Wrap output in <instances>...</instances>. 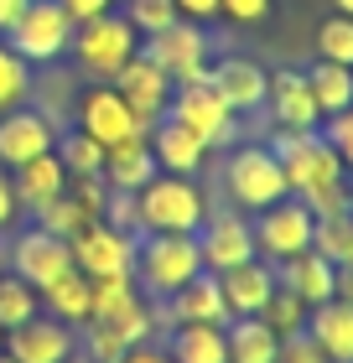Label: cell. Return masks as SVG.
Wrapping results in <instances>:
<instances>
[{"mask_svg":"<svg viewBox=\"0 0 353 363\" xmlns=\"http://www.w3.org/2000/svg\"><path fill=\"white\" fill-rule=\"evenodd\" d=\"M208 218V192L197 177H151L136 192V228L141 234H197Z\"/></svg>","mask_w":353,"mask_h":363,"instance_id":"6da1fadb","label":"cell"},{"mask_svg":"<svg viewBox=\"0 0 353 363\" xmlns=\"http://www.w3.org/2000/svg\"><path fill=\"white\" fill-rule=\"evenodd\" d=\"M271 151L281 156V172H286L291 197H312V192L332 187V182H348L343 156L332 151V140L317 135V130H276Z\"/></svg>","mask_w":353,"mask_h":363,"instance_id":"7a4b0ae2","label":"cell"},{"mask_svg":"<svg viewBox=\"0 0 353 363\" xmlns=\"http://www.w3.org/2000/svg\"><path fill=\"white\" fill-rule=\"evenodd\" d=\"M203 270V250H197V234H146L136 244V275L151 296H172L177 286H188V280Z\"/></svg>","mask_w":353,"mask_h":363,"instance_id":"3957f363","label":"cell"},{"mask_svg":"<svg viewBox=\"0 0 353 363\" xmlns=\"http://www.w3.org/2000/svg\"><path fill=\"white\" fill-rule=\"evenodd\" d=\"M136 52H141V31L130 26L120 11H104V16H94V21L73 26V57H78V68L89 78H99V84H109Z\"/></svg>","mask_w":353,"mask_h":363,"instance_id":"277c9868","label":"cell"},{"mask_svg":"<svg viewBox=\"0 0 353 363\" xmlns=\"http://www.w3.org/2000/svg\"><path fill=\"white\" fill-rule=\"evenodd\" d=\"M224 192L234 197V208L260 213V208L281 203L291 187H286L281 156L271 151V145H239V151L224 156Z\"/></svg>","mask_w":353,"mask_h":363,"instance_id":"5b68a950","label":"cell"},{"mask_svg":"<svg viewBox=\"0 0 353 363\" xmlns=\"http://www.w3.org/2000/svg\"><path fill=\"white\" fill-rule=\"evenodd\" d=\"M166 120H177L182 130H192L208 151H224V145L234 140V130H239L234 109L213 94L208 78H197V84H177L172 89V104H166Z\"/></svg>","mask_w":353,"mask_h":363,"instance_id":"8992f818","label":"cell"},{"mask_svg":"<svg viewBox=\"0 0 353 363\" xmlns=\"http://www.w3.org/2000/svg\"><path fill=\"white\" fill-rule=\"evenodd\" d=\"M249 228H255V250H260V259L281 265V259L312 250V228H317V218H312V208L301 203V197L286 192L281 203L260 208V218L249 223Z\"/></svg>","mask_w":353,"mask_h":363,"instance_id":"52a82bcc","label":"cell"},{"mask_svg":"<svg viewBox=\"0 0 353 363\" xmlns=\"http://www.w3.org/2000/svg\"><path fill=\"white\" fill-rule=\"evenodd\" d=\"M6 42L21 52L26 62H58L73 47V16L58 0H31L21 11V21L6 31Z\"/></svg>","mask_w":353,"mask_h":363,"instance_id":"ba28073f","label":"cell"},{"mask_svg":"<svg viewBox=\"0 0 353 363\" xmlns=\"http://www.w3.org/2000/svg\"><path fill=\"white\" fill-rule=\"evenodd\" d=\"M141 52L172 78V84H197L208 78V37L197 31V21H172L166 31L141 42Z\"/></svg>","mask_w":353,"mask_h":363,"instance_id":"9c48e42d","label":"cell"},{"mask_svg":"<svg viewBox=\"0 0 353 363\" xmlns=\"http://www.w3.org/2000/svg\"><path fill=\"white\" fill-rule=\"evenodd\" d=\"M68 244H73V270H83L89 280H99V275H130V270H136V239H130V228H114L109 218H94Z\"/></svg>","mask_w":353,"mask_h":363,"instance_id":"30bf717a","label":"cell"},{"mask_svg":"<svg viewBox=\"0 0 353 363\" xmlns=\"http://www.w3.org/2000/svg\"><path fill=\"white\" fill-rule=\"evenodd\" d=\"M6 259H11V275H21L26 286L42 296L58 275L73 270V244L58 239V234H47V228H26V234L6 250Z\"/></svg>","mask_w":353,"mask_h":363,"instance_id":"8fae6325","label":"cell"},{"mask_svg":"<svg viewBox=\"0 0 353 363\" xmlns=\"http://www.w3.org/2000/svg\"><path fill=\"white\" fill-rule=\"evenodd\" d=\"M58 120L47 109H31V104H16L0 114V167L16 172L21 161L31 156H47V151H58Z\"/></svg>","mask_w":353,"mask_h":363,"instance_id":"7c38bea8","label":"cell"},{"mask_svg":"<svg viewBox=\"0 0 353 363\" xmlns=\"http://www.w3.org/2000/svg\"><path fill=\"white\" fill-rule=\"evenodd\" d=\"M109 84H114V94H120L125 104H130V114H136V120H141L146 130L166 114V104H172V89H177L172 78H166V73L156 68V62L146 57V52H136L120 73L109 78Z\"/></svg>","mask_w":353,"mask_h":363,"instance_id":"4fadbf2b","label":"cell"},{"mask_svg":"<svg viewBox=\"0 0 353 363\" xmlns=\"http://www.w3.org/2000/svg\"><path fill=\"white\" fill-rule=\"evenodd\" d=\"M78 130L94 135L99 145H114V140H130V135H151L136 114H130V104L114 94V84L83 89V99H78Z\"/></svg>","mask_w":353,"mask_h":363,"instance_id":"5bb4252c","label":"cell"},{"mask_svg":"<svg viewBox=\"0 0 353 363\" xmlns=\"http://www.w3.org/2000/svg\"><path fill=\"white\" fill-rule=\"evenodd\" d=\"M6 353L16 363H68L78 353V337H73V327L68 322H58V317H26L21 327H11L6 333Z\"/></svg>","mask_w":353,"mask_h":363,"instance_id":"9a60e30c","label":"cell"},{"mask_svg":"<svg viewBox=\"0 0 353 363\" xmlns=\"http://www.w3.org/2000/svg\"><path fill=\"white\" fill-rule=\"evenodd\" d=\"M197 250H203V270L224 275L234 265H244V259H255V228L244 218H234V213H208L203 228H197Z\"/></svg>","mask_w":353,"mask_h":363,"instance_id":"2e32d148","label":"cell"},{"mask_svg":"<svg viewBox=\"0 0 353 363\" xmlns=\"http://www.w3.org/2000/svg\"><path fill=\"white\" fill-rule=\"evenodd\" d=\"M208 84L234 114H255V109H265L271 73L255 57H218V62H208Z\"/></svg>","mask_w":353,"mask_h":363,"instance_id":"e0dca14e","label":"cell"},{"mask_svg":"<svg viewBox=\"0 0 353 363\" xmlns=\"http://www.w3.org/2000/svg\"><path fill=\"white\" fill-rule=\"evenodd\" d=\"M265 109H271L276 130H317V125H322V109H317V99L307 89V73H296V68L271 73Z\"/></svg>","mask_w":353,"mask_h":363,"instance_id":"ac0fdd59","label":"cell"},{"mask_svg":"<svg viewBox=\"0 0 353 363\" xmlns=\"http://www.w3.org/2000/svg\"><path fill=\"white\" fill-rule=\"evenodd\" d=\"M166 317H172L177 327H188V322L224 327V322H229V301H224L218 275H213V270H197L188 286H177L172 296H166Z\"/></svg>","mask_w":353,"mask_h":363,"instance_id":"d6986e66","label":"cell"},{"mask_svg":"<svg viewBox=\"0 0 353 363\" xmlns=\"http://www.w3.org/2000/svg\"><path fill=\"white\" fill-rule=\"evenodd\" d=\"M151 156H156V172H172V177H197L208 167V145L192 135V130H182L177 120H161L151 125Z\"/></svg>","mask_w":353,"mask_h":363,"instance_id":"ffe728a7","label":"cell"},{"mask_svg":"<svg viewBox=\"0 0 353 363\" xmlns=\"http://www.w3.org/2000/svg\"><path fill=\"white\" fill-rule=\"evenodd\" d=\"M218 286H224V301H229V317H260L265 301L276 296V270L271 259H244V265H234L218 275Z\"/></svg>","mask_w":353,"mask_h":363,"instance_id":"44dd1931","label":"cell"},{"mask_svg":"<svg viewBox=\"0 0 353 363\" xmlns=\"http://www.w3.org/2000/svg\"><path fill=\"white\" fill-rule=\"evenodd\" d=\"M307 337L327 363H353V301H322L307 311Z\"/></svg>","mask_w":353,"mask_h":363,"instance_id":"7402d4cb","label":"cell"},{"mask_svg":"<svg viewBox=\"0 0 353 363\" xmlns=\"http://www.w3.org/2000/svg\"><path fill=\"white\" fill-rule=\"evenodd\" d=\"M11 187H16V203H21L26 213H37V208L53 203V197L68 192V167H63L58 151L31 156V161H21V167L11 172Z\"/></svg>","mask_w":353,"mask_h":363,"instance_id":"603a6c76","label":"cell"},{"mask_svg":"<svg viewBox=\"0 0 353 363\" xmlns=\"http://www.w3.org/2000/svg\"><path fill=\"white\" fill-rule=\"evenodd\" d=\"M281 286L286 291H296L307 306H322V301H332L338 296V265L332 259H322L317 250H301V255H291V259H281Z\"/></svg>","mask_w":353,"mask_h":363,"instance_id":"cb8c5ba5","label":"cell"},{"mask_svg":"<svg viewBox=\"0 0 353 363\" xmlns=\"http://www.w3.org/2000/svg\"><path fill=\"white\" fill-rule=\"evenodd\" d=\"M109 192H141L151 177H156V156H151V135H130V140H114L104 145V172Z\"/></svg>","mask_w":353,"mask_h":363,"instance_id":"d4e9b609","label":"cell"},{"mask_svg":"<svg viewBox=\"0 0 353 363\" xmlns=\"http://www.w3.org/2000/svg\"><path fill=\"white\" fill-rule=\"evenodd\" d=\"M224 342H229V363H276L281 353V337L265 317H229Z\"/></svg>","mask_w":353,"mask_h":363,"instance_id":"484cf974","label":"cell"},{"mask_svg":"<svg viewBox=\"0 0 353 363\" xmlns=\"http://www.w3.org/2000/svg\"><path fill=\"white\" fill-rule=\"evenodd\" d=\"M307 89H312V99H317V109H322V120L353 109V68H343V62L317 57L312 68H307Z\"/></svg>","mask_w":353,"mask_h":363,"instance_id":"4316f807","label":"cell"},{"mask_svg":"<svg viewBox=\"0 0 353 363\" xmlns=\"http://www.w3.org/2000/svg\"><path fill=\"white\" fill-rule=\"evenodd\" d=\"M172 363H229V342H224V327H208V322H188L172 333Z\"/></svg>","mask_w":353,"mask_h":363,"instance_id":"83f0119b","label":"cell"},{"mask_svg":"<svg viewBox=\"0 0 353 363\" xmlns=\"http://www.w3.org/2000/svg\"><path fill=\"white\" fill-rule=\"evenodd\" d=\"M42 301H47V311H53L58 322H68V327H83V322H89V275H83V270H68V275H58L53 286L42 291Z\"/></svg>","mask_w":353,"mask_h":363,"instance_id":"f1b7e54d","label":"cell"},{"mask_svg":"<svg viewBox=\"0 0 353 363\" xmlns=\"http://www.w3.org/2000/svg\"><path fill=\"white\" fill-rule=\"evenodd\" d=\"M136 296H141L136 275H99V280H89V322L120 317V311L136 301Z\"/></svg>","mask_w":353,"mask_h":363,"instance_id":"f546056e","label":"cell"},{"mask_svg":"<svg viewBox=\"0 0 353 363\" xmlns=\"http://www.w3.org/2000/svg\"><path fill=\"white\" fill-rule=\"evenodd\" d=\"M31 99V62L16 52L11 42H0V114Z\"/></svg>","mask_w":353,"mask_h":363,"instance_id":"4dcf8cb0","label":"cell"},{"mask_svg":"<svg viewBox=\"0 0 353 363\" xmlns=\"http://www.w3.org/2000/svg\"><path fill=\"white\" fill-rule=\"evenodd\" d=\"M307 311H312V306L301 301L296 291H286L281 280H276V296L265 301V311H260V317L276 327V337H296V333H307Z\"/></svg>","mask_w":353,"mask_h":363,"instance_id":"1f68e13d","label":"cell"},{"mask_svg":"<svg viewBox=\"0 0 353 363\" xmlns=\"http://www.w3.org/2000/svg\"><path fill=\"white\" fill-rule=\"evenodd\" d=\"M58 156H63V167H68V177H99L104 172V145L94 135H83V130L58 135Z\"/></svg>","mask_w":353,"mask_h":363,"instance_id":"d6a6232c","label":"cell"},{"mask_svg":"<svg viewBox=\"0 0 353 363\" xmlns=\"http://www.w3.org/2000/svg\"><path fill=\"white\" fill-rule=\"evenodd\" d=\"M26 317H37V291L26 286L21 275H11V270H0V327H21Z\"/></svg>","mask_w":353,"mask_h":363,"instance_id":"836d02e7","label":"cell"},{"mask_svg":"<svg viewBox=\"0 0 353 363\" xmlns=\"http://www.w3.org/2000/svg\"><path fill=\"white\" fill-rule=\"evenodd\" d=\"M312 250L332 259V265H343L348 250H353V213H332V218H317L312 228Z\"/></svg>","mask_w":353,"mask_h":363,"instance_id":"e575fe53","label":"cell"},{"mask_svg":"<svg viewBox=\"0 0 353 363\" xmlns=\"http://www.w3.org/2000/svg\"><path fill=\"white\" fill-rule=\"evenodd\" d=\"M31 218H37V228H47V234H58V239H73V234H83V228L94 223V218H89V213H83V208L73 203L68 192H63V197H53L47 208H37Z\"/></svg>","mask_w":353,"mask_h":363,"instance_id":"d590c367","label":"cell"},{"mask_svg":"<svg viewBox=\"0 0 353 363\" xmlns=\"http://www.w3.org/2000/svg\"><path fill=\"white\" fill-rule=\"evenodd\" d=\"M120 16L141 31V42H146V37H156V31H166L172 21H182V16H177V0H125V11H120Z\"/></svg>","mask_w":353,"mask_h":363,"instance_id":"8d00e7d4","label":"cell"},{"mask_svg":"<svg viewBox=\"0 0 353 363\" xmlns=\"http://www.w3.org/2000/svg\"><path fill=\"white\" fill-rule=\"evenodd\" d=\"M317 57L353 68V16H327V21L317 26Z\"/></svg>","mask_w":353,"mask_h":363,"instance_id":"74e56055","label":"cell"},{"mask_svg":"<svg viewBox=\"0 0 353 363\" xmlns=\"http://www.w3.org/2000/svg\"><path fill=\"white\" fill-rule=\"evenodd\" d=\"M151 322H156V311H151V301H141V296H136V301H130L120 317H109L104 327H114V333L136 348V342H151Z\"/></svg>","mask_w":353,"mask_h":363,"instance_id":"f35d334b","label":"cell"},{"mask_svg":"<svg viewBox=\"0 0 353 363\" xmlns=\"http://www.w3.org/2000/svg\"><path fill=\"white\" fill-rule=\"evenodd\" d=\"M68 197L89 218H109V182L104 177H68Z\"/></svg>","mask_w":353,"mask_h":363,"instance_id":"ab89813d","label":"cell"},{"mask_svg":"<svg viewBox=\"0 0 353 363\" xmlns=\"http://www.w3.org/2000/svg\"><path fill=\"white\" fill-rule=\"evenodd\" d=\"M301 203L312 208V218H332V213H353V192H348V182H332V187L301 197Z\"/></svg>","mask_w":353,"mask_h":363,"instance_id":"60d3db41","label":"cell"},{"mask_svg":"<svg viewBox=\"0 0 353 363\" xmlns=\"http://www.w3.org/2000/svg\"><path fill=\"white\" fill-rule=\"evenodd\" d=\"M130 348V342L114 333V327H104V322H89V363H114Z\"/></svg>","mask_w":353,"mask_h":363,"instance_id":"b9f144b4","label":"cell"},{"mask_svg":"<svg viewBox=\"0 0 353 363\" xmlns=\"http://www.w3.org/2000/svg\"><path fill=\"white\" fill-rule=\"evenodd\" d=\"M322 135L332 140V151H338V156H343V167L353 172V109H343V114H332Z\"/></svg>","mask_w":353,"mask_h":363,"instance_id":"7bdbcfd3","label":"cell"},{"mask_svg":"<svg viewBox=\"0 0 353 363\" xmlns=\"http://www.w3.org/2000/svg\"><path fill=\"white\" fill-rule=\"evenodd\" d=\"M218 16L249 26V21H265V16H271V0H218Z\"/></svg>","mask_w":353,"mask_h":363,"instance_id":"ee69618b","label":"cell"},{"mask_svg":"<svg viewBox=\"0 0 353 363\" xmlns=\"http://www.w3.org/2000/svg\"><path fill=\"white\" fill-rule=\"evenodd\" d=\"M276 363H327V358L312 348V337H307V333H296V337H281Z\"/></svg>","mask_w":353,"mask_h":363,"instance_id":"f6af8a7d","label":"cell"},{"mask_svg":"<svg viewBox=\"0 0 353 363\" xmlns=\"http://www.w3.org/2000/svg\"><path fill=\"white\" fill-rule=\"evenodd\" d=\"M21 218V203H16V187H11V172L0 167V234H6V228Z\"/></svg>","mask_w":353,"mask_h":363,"instance_id":"bcb514c9","label":"cell"},{"mask_svg":"<svg viewBox=\"0 0 353 363\" xmlns=\"http://www.w3.org/2000/svg\"><path fill=\"white\" fill-rule=\"evenodd\" d=\"M58 6L73 16V26H83V21H94V16L114 11V0H58Z\"/></svg>","mask_w":353,"mask_h":363,"instance_id":"7dc6e473","label":"cell"},{"mask_svg":"<svg viewBox=\"0 0 353 363\" xmlns=\"http://www.w3.org/2000/svg\"><path fill=\"white\" fill-rule=\"evenodd\" d=\"M177 16H182V21H213L218 0H177Z\"/></svg>","mask_w":353,"mask_h":363,"instance_id":"c3c4849f","label":"cell"},{"mask_svg":"<svg viewBox=\"0 0 353 363\" xmlns=\"http://www.w3.org/2000/svg\"><path fill=\"white\" fill-rule=\"evenodd\" d=\"M114 363H172V353H161V348H151V342H136V348H125Z\"/></svg>","mask_w":353,"mask_h":363,"instance_id":"681fc988","label":"cell"},{"mask_svg":"<svg viewBox=\"0 0 353 363\" xmlns=\"http://www.w3.org/2000/svg\"><path fill=\"white\" fill-rule=\"evenodd\" d=\"M31 6V0H0V37H6V31L21 21V11Z\"/></svg>","mask_w":353,"mask_h":363,"instance_id":"f907efd6","label":"cell"},{"mask_svg":"<svg viewBox=\"0 0 353 363\" xmlns=\"http://www.w3.org/2000/svg\"><path fill=\"white\" fill-rule=\"evenodd\" d=\"M332 6H338V16H353V0H332Z\"/></svg>","mask_w":353,"mask_h":363,"instance_id":"816d5d0a","label":"cell"},{"mask_svg":"<svg viewBox=\"0 0 353 363\" xmlns=\"http://www.w3.org/2000/svg\"><path fill=\"white\" fill-rule=\"evenodd\" d=\"M0 353H6V327H0Z\"/></svg>","mask_w":353,"mask_h":363,"instance_id":"f5cc1de1","label":"cell"},{"mask_svg":"<svg viewBox=\"0 0 353 363\" xmlns=\"http://www.w3.org/2000/svg\"><path fill=\"white\" fill-rule=\"evenodd\" d=\"M0 363H16V358H11V353H0Z\"/></svg>","mask_w":353,"mask_h":363,"instance_id":"db71d44e","label":"cell"},{"mask_svg":"<svg viewBox=\"0 0 353 363\" xmlns=\"http://www.w3.org/2000/svg\"><path fill=\"white\" fill-rule=\"evenodd\" d=\"M0 270H6V250H0Z\"/></svg>","mask_w":353,"mask_h":363,"instance_id":"11a10c76","label":"cell"},{"mask_svg":"<svg viewBox=\"0 0 353 363\" xmlns=\"http://www.w3.org/2000/svg\"><path fill=\"white\" fill-rule=\"evenodd\" d=\"M68 363H89V358H68Z\"/></svg>","mask_w":353,"mask_h":363,"instance_id":"9f6ffc18","label":"cell"},{"mask_svg":"<svg viewBox=\"0 0 353 363\" xmlns=\"http://www.w3.org/2000/svg\"><path fill=\"white\" fill-rule=\"evenodd\" d=\"M348 192H353V187H348Z\"/></svg>","mask_w":353,"mask_h":363,"instance_id":"6f0895ef","label":"cell"}]
</instances>
